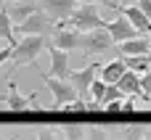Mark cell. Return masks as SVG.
I'll return each mask as SVG.
<instances>
[{
	"instance_id": "1",
	"label": "cell",
	"mask_w": 151,
	"mask_h": 140,
	"mask_svg": "<svg viewBox=\"0 0 151 140\" xmlns=\"http://www.w3.org/2000/svg\"><path fill=\"white\" fill-rule=\"evenodd\" d=\"M48 45V37H37V34H29V37H21L16 45H13V69H21V66H35L40 50H45Z\"/></svg>"
},
{
	"instance_id": "2",
	"label": "cell",
	"mask_w": 151,
	"mask_h": 140,
	"mask_svg": "<svg viewBox=\"0 0 151 140\" xmlns=\"http://www.w3.org/2000/svg\"><path fill=\"white\" fill-rule=\"evenodd\" d=\"M72 29H77L80 34L93 32V29H104V19L98 16V5H77V11L72 13V19L66 21Z\"/></svg>"
},
{
	"instance_id": "3",
	"label": "cell",
	"mask_w": 151,
	"mask_h": 140,
	"mask_svg": "<svg viewBox=\"0 0 151 140\" xmlns=\"http://www.w3.org/2000/svg\"><path fill=\"white\" fill-rule=\"evenodd\" d=\"M111 45H114V40H111V34L106 32V26H104V29H93V32L80 34V50H82L88 58L106 53Z\"/></svg>"
},
{
	"instance_id": "4",
	"label": "cell",
	"mask_w": 151,
	"mask_h": 140,
	"mask_svg": "<svg viewBox=\"0 0 151 140\" xmlns=\"http://www.w3.org/2000/svg\"><path fill=\"white\" fill-rule=\"evenodd\" d=\"M42 79H45V85H48V90L53 93V103H50V109L53 111H58V109H64L66 103H72V101H77L80 95H77V90H74V85L69 82V79H56V77H48V74H40Z\"/></svg>"
},
{
	"instance_id": "5",
	"label": "cell",
	"mask_w": 151,
	"mask_h": 140,
	"mask_svg": "<svg viewBox=\"0 0 151 140\" xmlns=\"http://www.w3.org/2000/svg\"><path fill=\"white\" fill-rule=\"evenodd\" d=\"M40 11H45L50 16V21L56 26H66V21L72 19V13L77 11V0H37Z\"/></svg>"
},
{
	"instance_id": "6",
	"label": "cell",
	"mask_w": 151,
	"mask_h": 140,
	"mask_svg": "<svg viewBox=\"0 0 151 140\" xmlns=\"http://www.w3.org/2000/svg\"><path fill=\"white\" fill-rule=\"evenodd\" d=\"M21 37H29V34H37V37H48V34H53V29H56V24L50 21V16L45 13V11H37V13H32L24 24H19V26H13Z\"/></svg>"
},
{
	"instance_id": "7",
	"label": "cell",
	"mask_w": 151,
	"mask_h": 140,
	"mask_svg": "<svg viewBox=\"0 0 151 140\" xmlns=\"http://www.w3.org/2000/svg\"><path fill=\"white\" fill-rule=\"evenodd\" d=\"M98 71H101V66L93 61V64H88L85 69H80V71H72V74H69V82L74 85L77 95H80L85 103H88V101H93V98H90V85L96 82V74H98Z\"/></svg>"
},
{
	"instance_id": "8",
	"label": "cell",
	"mask_w": 151,
	"mask_h": 140,
	"mask_svg": "<svg viewBox=\"0 0 151 140\" xmlns=\"http://www.w3.org/2000/svg\"><path fill=\"white\" fill-rule=\"evenodd\" d=\"M5 85H8V93L3 95V106L8 111H37V106L32 103L35 95H21L19 87H16V82H13V77H8Z\"/></svg>"
},
{
	"instance_id": "9",
	"label": "cell",
	"mask_w": 151,
	"mask_h": 140,
	"mask_svg": "<svg viewBox=\"0 0 151 140\" xmlns=\"http://www.w3.org/2000/svg\"><path fill=\"white\" fill-rule=\"evenodd\" d=\"M48 56H50V74L48 77H56V79H69L72 69H69V53L66 50H58L56 45H45Z\"/></svg>"
},
{
	"instance_id": "10",
	"label": "cell",
	"mask_w": 151,
	"mask_h": 140,
	"mask_svg": "<svg viewBox=\"0 0 151 140\" xmlns=\"http://www.w3.org/2000/svg\"><path fill=\"white\" fill-rule=\"evenodd\" d=\"M106 32L111 34V40H114V45H122V42H127V40H135V37H143L125 16L122 19H114V21H109L106 24Z\"/></svg>"
},
{
	"instance_id": "11",
	"label": "cell",
	"mask_w": 151,
	"mask_h": 140,
	"mask_svg": "<svg viewBox=\"0 0 151 140\" xmlns=\"http://www.w3.org/2000/svg\"><path fill=\"white\" fill-rule=\"evenodd\" d=\"M48 42H50V45H56L58 50L72 53V50H77V48H80V32H77V29H66V26H56Z\"/></svg>"
},
{
	"instance_id": "12",
	"label": "cell",
	"mask_w": 151,
	"mask_h": 140,
	"mask_svg": "<svg viewBox=\"0 0 151 140\" xmlns=\"http://www.w3.org/2000/svg\"><path fill=\"white\" fill-rule=\"evenodd\" d=\"M5 11H8L13 26H19V24H24L32 13H37L40 5H37V0H19V3H5Z\"/></svg>"
},
{
	"instance_id": "13",
	"label": "cell",
	"mask_w": 151,
	"mask_h": 140,
	"mask_svg": "<svg viewBox=\"0 0 151 140\" xmlns=\"http://www.w3.org/2000/svg\"><path fill=\"white\" fill-rule=\"evenodd\" d=\"M117 87L122 90V95H135V98H141V101H146V103H149V98L141 93V74H138V71L127 69V71L122 74V79L117 82Z\"/></svg>"
},
{
	"instance_id": "14",
	"label": "cell",
	"mask_w": 151,
	"mask_h": 140,
	"mask_svg": "<svg viewBox=\"0 0 151 140\" xmlns=\"http://www.w3.org/2000/svg\"><path fill=\"white\" fill-rule=\"evenodd\" d=\"M125 71H127L125 58H114V61H109L106 66H101V79H104L106 85H117Z\"/></svg>"
},
{
	"instance_id": "15",
	"label": "cell",
	"mask_w": 151,
	"mask_h": 140,
	"mask_svg": "<svg viewBox=\"0 0 151 140\" xmlns=\"http://www.w3.org/2000/svg\"><path fill=\"white\" fill-rule=\"evenodd\" d=\"M122 11H125V19H127V21H130V24H133L143 37L151 34V21L146 19V13H143L138 5H127V8H122Z\"/></svg>"
},
{
	"instance_id": "16",
	"label": "cell",
	"mask_w": 151,
	"mask_h": 140,
	"mask_svg": "<svg viewBox=\"0 0 151 140\" xmlns=\"http://www.w3.org/2000/svg\"><path fill=\"white\" fill-rule=\"evenodd\" d=\"M119 50H122V56H127V58H133V56H149V53H151V40H149V37L127 40V42L119 45Z\"/></svg>"
},
{
	"instance_id": "17",
	"label": "cell",
	"mask_w": 151,
	"mask_h": 140,
	"mask_svg": "<svg viewBox=\"0 0 151 140\" xmlns=\"http://www.w3.org/2000/svg\"><path fill=\"white\" fill-rule=\"evenodd\" d=\"M88 135V130L82 124H61L56 127V138L58 140H82Z\"/></svg>"
},
{
	"instance_id": "18",
	"label": "cell",
	"mask_w": 151,
	"mask_h": 140,
	"mask_svg": "<svg viewBox=\"0 0 151 140\" xmlns=\"http://www.w3.org/2000/svg\"><path fill=\"white\" fill-rule=\"evenodd\" d=\"M0 40H5L8 45H16V40H13V21H11L5 8H0Z\"/></svg>"
},
{
	"instance_id": "19",
	"label": "cell",
	"mask_w": 151,
	"mask_h": 140,
	"mask_svg": "<svg viewBox=\"0 0 151 140\" xmlns=\"http://www.w3.org/2000/svg\"><path fill=\"white\" fill-rule=\"evenodd\" d=\"M125 64H127V69H133V71H138V74H146V71H151V53H149V56H133V58H125Z\"/></svg>"
},
{
	"instance_id": "20",
	"label": "cell",
	"mask_w": 151,
	"mask_h": 140,
	"mask_svg": "<svg viewBox=\"0 0 151 140\" xmlns=\"http://www.w3.org/2000/svg\"><path fill=\"white\" fill-rule=\"evenodd\" d=\"M125 140H146V124H127L122 130Z\"/></svg>"
},
{
	"instance_id": "21",
	"label": "cell",
	"mask_w": 151,
	"mask_h": 140,
	"mask_svg": "<svg viewBox=\"0 0 151 140\" xmlns=\"http://www.w3.org/2000/svg\"><path fill=\"white\" fill-rule=\"evenodd\" d=\"M114 101H125V95H122V90H119L117 85H106V93H104V101H101V106H106V103H114Z\"/></svg>"
},
{
	"instance_id": "22",
	"label": "cell",
	"mask_w": 151,
	"mask_h": 140,
	"mask_svg": "<svg viewBox=\"0 0 151 140\" xmlns=\"http://www.w3.org/2000/svg\"><path fill=\"white\" fill-rule=\"evenodd\" d=\"M104 93H106V82H104V79H96V82L90 85V98H93L96 103H101V101H104Z\"/></svg>"
},
{
	"instance_id": "23",
	"label": "cell",
	"mask_w": 151,
	"mask_h": 140,
	"mask_svg": "<svg viewBox=\"0 0 151 140\" xmlns=\"http://www.w3.org/2000/svg\"><path fill=\"white\" fill-rule=\"evenodd\" d=\"M88 140H109V132L104 130V127H98V124H93V127H88Z\"/></svg>"
},
{
	"instance_id": "24",
	"label": "cell",
	"mask_w": 151,
	"mask_h": 140,
	"mask_svg": "<svg viewBox=\"0 0 151 140\" xmlns=\"http://www.w3.org/2000/svg\"><path fill=\"white\" fill-rule=\"evenodd\" d=\"M35 140H58L56 138V127H37V138Z\"/></svg>"
},
{
	"instance_id": "25",
	"label": "cell",
	"mask_w": 151,
	"mask_h": 140,
	"mask_svg": "<svg viewBox=\"0 0 151 140\" xmlns=\"http://www.w3.org/2000/svg\"><path fill=\"white\" fill-rule=\"evenodd\" d=\"M141 93L149 98V103H151V71L141 74Z\"/></svg>"
},
{
	"instance_id": "26",
	"label": "cell",
	"mask_w": 151,
	"mask_h": 140,
	"mask_svg": "<svg viewBox=\"0 0 151 140\" xmlns=\"http://www.w3.org/2000/svg\"><path fill=\"white\" fill-rule=\"evenodd\" d=\"M64 111H72V114H77V111H88V103H85L82 98H77V101L66 103V106H64Z\"/></svg>"
},
{
	"instance_id": "27",
	"label": "cell",
	"mask_w": 151,
	"mask_h": 140,
	"mask_svg": "<svg viewBox=\"0 0 151 140\" xmlns=\"http://www.w3.org/2000/svg\"><path fill=\"white\" fill-rule=\"evenodd\" d=\"M80 5H106V8H119L114 0H77Z\"/></svg>"
},
{
	"instance_id": "28",
	"label": "cell",
	"mask_w": 151,
	"mask_h": 140,
	"mask_svg": "<svg viewBox=\"0 0 151 140\" xmlns=\"http://www.w3.org/2000/svg\"><path fill=\"white\" fill-rule=\"evenodd\" d=\"M11 56H13V45H5V48H0V66H3L5 61H11Z\"/></svg>"
},
{
	"instance_id": "29",
	"label": "cell",
	"mask_w": 151,
	"mask_h": 140,
	"mask_svg": "<svg viewBox=\"0 0 151 140\" xmlns=\"http://www.w3.org/2000/svg\"><path fill=\"white\" fill-rule=\"evenodd\" d=\"M122 103H125V101H114V103H106V106H104V111H109V114H117V111H122Z\"/></svg>"
},
{
	"instance_id": "30",
	"label": "cell",
	"mask_w": 151,
	"mask_h": 140,
	"mask_svg": "<svg viewBox=\"0 0 151 140\" xmlns=\"http://www.w3.org/2000/svg\"><path fill=\"white\" fill-rule=\"evenodd\" d=\"M138 8L146 13V19L151 21V0H138Z\"/></svg>"
},
{
	"instance_id": "31",
	"label": "cell",
	"mask_w": 151,
	"mask_h": 140,
	"mask_svg": "<svg viewBox=\"0 0 151 140\" xmlns=\"http://www.w3.org/2000/svg\"><path fill=\"white\" fill-rule=\"evenodd\" d=\"M122 111H135V101H133V98L125 101V103H122Z\"/></svg>"
},
{
	"instance_id": "32",
	"label": "cell",
	"mask_w": 151,
	"mask_h": 140,
	"mask_svg": "<svg viewBox=\"0 0 151 140\" xmlns=\"http://www.w3.org/2000/svg\"><path fill=\"white\" fill-rule=\"evenodd\" d=\"M127 5H138V0H122V8H127Z\"/></svg>"
},
{
	"instance_id": "33",
	"label": "cell",
	"mask_w": 151,
	"mask_h": 140,
	"mask_svg": "<svg viewBox=\"0 0 151 140\" xmlns=\"http://www.w3.org/2000/svg\"><path fill=\"white\" fill-rule=\"evenodd\" d=\"M146 140H151V127H146Z\"/></svg>"
},
{
	"instance_id": "34",
	"label": "cell",
	"mask_w": 151,
	"mask_h": 140,
	"mask_svg": "<svg viewBox=\"0 0 151 140\" xmlns=\"http://www.w3.org/2000/svg\"><path fill=\"white\" fill-rule=\"evenodd\" d=\"M5 3H19V0H5Z\"/></svg>"
},
{
	"instance_id": "35",
	"label": "cell",
	"mask_w": 151,
	"mask_h": 140,
	"mask_svg": "<svg viewBox=\"0 0 151 140\" xmlns=\"http://www.w3.org/2000/svg\"><path fill=\"white\" fill-rule=\"evenodd\" d=\"M0 3H5V0H0Z\"/></svg>"
},
{
	"instance_id": "36",
	"label": "cell",
	"mask_w": 151,
	"mask_h": 140,
	"mask_svg": "<svg viewBox=\"0 0 151 140\" xmlns=\"http://www.w3.org/2000/svg\"><path fill=\"white\" fill-rule=\"evenodd\" d=\"M149 40H151V37H149Z\"/></svg>"
}]
</instances>
